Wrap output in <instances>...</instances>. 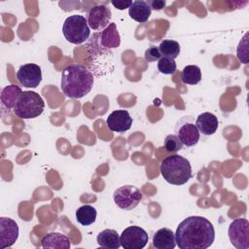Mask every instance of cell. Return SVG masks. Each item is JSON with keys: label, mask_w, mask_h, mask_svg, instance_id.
Listing matches in <instances>:
<instances>
[{"label": "cell", "mask_w": 249, "mask_h": 249, "mask_svg": "<svg viewBox=\"0 0 249 249\" xmlns=\"http://www.w3.org/2000/svg\"><path fill=\"white\" fill-rule=\"evenodd\" d=\"M196 125L199 133L203 135H212L216 132L219 122L214 114L210 112H204L197 116L196 120Z\"/></svg>", "instance_id": "cell-15"}, {"label": "cell", "mask_w": 249, "mask_h": 249, "mask_svg": "<svg viewBox=\"0 0 249 249\" xmlns=\"http://www.w3.org/2000/svg\"><path fill=\"white\" fill-rule=\"evenodd\" d=\"M158 69L160 73L165 74V75H171L174 74L177 65L174 59L168 58V57H161L159 62H158Z\"/></svg>", "instance_id": "cell-24"}, {"label": "cell", "mask_w": 249, "mask_h": 249, "mask_svg": "<svg viewBox=\"0 0 249 249\" xmlns=\"http://www.w3.org/2000/svg\"><path fill=\"white\" fill-rule=\"evenodd\" d=\"M18 226L11 218H0V247H11L18 237Z\"/></svg>", "instance_id": "cell-13"}, {"label": "cell", "mask_w": 249, "mask_h": 249, "mask_svg": "<svg viewBox=\"0 0 249 249\" xmlns=\"http://www.w3.org/2000/svg\"><path fill=\"white\" fill-rule=\"evenodd\" d=\"M144 57L146 59V61L148 62H154V61H159L162 56L160 53L159 47L156 46H151L150 48H148L145 51V54Z\"/></svg>", "instance_id": "cell-27"}, {"label": "cell", "mask_w": 249, "mask_h": 249, "mask_svg": "<svg viewBox=\"0 0 249 249\" xmlns=\"http://www.w3.org/2000/svg\"><path fill=\"white\" fill-rule=\"evenodd\" d=\"M160 170L163 179L171 185H184L192 177L190 161L179 155L166 157L161 161Z\"/></svg>", "instance_id": "cell-3"}, {"label": "cell", "mask_w": 249, "mask_h": 249, "mask_svg": "<svg viewBox=\"0 0 249 249\" xmlns=\"http://www.w3.org/2000/svg\"><path fill=\"white\" fill-rule=\"evenodd\" d=\"M111 15V10L105 5H97L90 8L87 15L89 28L94 31L104 30L110 24Z\"/></svg>", "instance_id": "cell-10"}, {"label": "cell", "mask_w": 249, "mask_h": 249, "mask_svg": "<svg viewBox=\"0 0 249 249\" xmlns=\"http://www.w3.org/2000/svg\"><path fill=\"white\" fill-rule=\"evenodd\" d=\"M93 83V75L86 65L73 63L61 72L60 89L69 98L79 99L86 96L91 90Z\"/></svg>", "instance_id": "cell-2"}, {"label": "cell", "mask_w": 249, "mask_h": 249, "mask_svg": "<svg viewBox=\"0 0 249 249\" xmlns=\"http://www.w3.org/2000/svg\"><path fill=\"white\" fill-rule=\"evenodd\" d=\"M98 245L107 249H118L121 246L120 235L117 231L112 229H106L99 232L96 237Z\"/></svg>", "instance_id": "cell-18"}, {"label": "cell", "mask_w": 249, "mask_h": 249, "mask_svg": "<svg viewBox=\"0 0 249 249\" xmlns=\"http://www.w3.org/2000/svg\"><path fill=\"white\" fill-rule=\"evenodd\" d=\"M175 238L180 249H206L215 239V230L208 219L190 216L178 225Z\"/></svg>", "instance_id": "cell-1"}, {"label": "cell", "mask_w": 249, "mask_h": 249, "mask_svg": "<svg viewBox=\"0 0 249 249\" xmlns=\"http://www.w3.org/2000/svg\"><path fill=\"white\" fill-rule=\"evenodd\" d=\"M45 109V102L41 95L32 90H24L18 96L13 112L20 119H34L39 117Z\"/></svg>", "instance_id": "cell-4"}, {"label": "cell", "mask_w": 249, "mask_h": 249, "mask_svg": "<svg viewBox=\"0 0 249 249\" xmlns=\"http://www.w3.org/2000/svg\"><path fill=\"white\" fill-rule=\"evenodd\" d=\"M174 132L184 147L192 148L199 141L200 133L192 116H185L178 120L174 127Z\"/></svg>", "instance_id": "cell-6"}, {"label": "cell", "mask_w": 249, "mask_h": 249, "mask_svg": "<svg viewBox=\"0 0 249 249\" xmlns=\"http://www.w3.org/2000/svg\"><path fill=\"white\" fill-rule=\"evenodd\" d=\"M183 144L175 134H168L164 139V148L169 153H176L183 149Z\"/></svg>", "instance_id": "cell-25"}, {"label": "cell", "mask_w": 249, "mask_h": 249, "mask_svg": "<svg viewBox=\"0 0 249 249\" xmlns=\"http://www.w3.org/2000/svg\"><path fill=\"white\" fill-rule=\"evenodd\" d=\"M148 233L138 226H130L120 235L121 246L124 249H142L148 243Z\"/></svg>", "instance_id": "cell-9"}, {"label": "cell", "mask_w": 249, "mask_h": 249, "mask_svg": "<svg viewBox=\"0 0 249 249\" xmlns=\"http://www.w3.org/2000/svg\"><path fill=\"white\" fill-rule=\"evenodd\" d=\"M159 50L162 57L175 59L180 53V45L177 41L166 39L160 44Z\"/></svg>", "instance_id": "cell-23"}, {"label": "cell", "mask_w": 249, "mask_h": 249, "mask_svg": "<svg viewBox=\"0 0 249 249\" xmlns=\"http://www.w3.org/2000/svg\"><path fill=\"white\" fill-rule=\"evenodd\" d=\"M147 2L149 4L151 10H155V11H160L166 5V2L164 0H150Z\"/></svg>", "instance_id": "cell-29"}, {"label": "cell", "mask_w": 249, "mask_h": 249, "mask_svg": "<svg viewBox=\"0 0 249 249\" xmlns=\"http://www.w3.org/2000/svg\"><path fill=\"white\" fill-rule=\"evenodd\" d=\"M17 79L25 88H37L42 81L41 67L34 63L23 64L17 72Z\"/></svg>", "instance_id": "cell-11"}, {"label": "cell", "mask_w": 249, "mask_h": 249, "mask_svg": "<svg viewBox=\"0 0 249 249\" xmlns=\"http://www.w3.org/2000/svg\"><path fill=\"white\" fill-rule=\"evenodd\" d=\"M181 80L186 85H196L201 80V71L197 65H187L181 72Z\"/></svg>", "instance_id": "cell-22"}, {"label": "cell", "mask_w": 249, "mask_h": 249, "mask_svg": "<svg viewBox=\"0 0 249 249\" xmlns=\"http://www.w3.org/2000/svg\"><path fill=\"white\" fill-rule=\"evenodd\" d=\"M152 243L156 249H173L176 246L175 233L167 228L160 229L154 233Z\"/></svg>", "instance_id": "cell-14"}, {"label": "cell", "mask_w": 249, "mask_h": 249, "mask_svg": "<svg viewBox=\"0 0 249 249\" xmlns=\"http://www.w3.org/2000/svg\"><path fill=\"white\" fill-rule=\"evenodd\" d=\"M100 42L101 45L107 49L118 48L120 46L121 37L114 22H111L104 30L101 31Z\"/></svg>", "instance_id": "cell-19"}, {"label": "cell", "mask_w": 249, "mask_h": 249, "mask_svg": "<svg viewBox=\"0 0 249 249\" xmlns=\"http://www.w3.org/2000/svg\"><path fill=\"white\" fill-rule=\"evenodd\" d=\"M143 197L140 190L132 185H124L118 188L113 194L114 202L123 210H132L141 201Z\"/></svg>", "instance_id": "cell-7"}, {"label": "cell", "mask_w": 249, "mask_h": 249, "mask_svg": "<svg viewBox=\"0 0 249 249\" xmlns=\"http://www.w3.org/2000/svg\"><path fill=\"white\" fill-rule=\"evenodd\" d=\"M132 2L131 0H112L111 4L118 10H124L126 8L129 9Z\"/></svg>", "instance_id": "cell-28"}, {"label": "cell", "mask_w": 249, "mask_h": 249, "mask_svg": "<svg viewBox=\"0 0 249 249\" xmlns=\"http://www.w3.org/2000/svg\"><path fill=\"white\" fill-rule=\"evenodd\" d=\"M76 220L82 226H89L96 220L97 212L96 209L89 204L82 205L76 210Z\"/></svg>", "instance_id": "cell-21"}, {"label": "cell", "mask_w": 249, "mask_h": 249, "mask_svg": "<svg viewBox=\"0 0 249 249\" xmlns=\"http://www.w3.org/2000/svg\"><path fill=\"white\" fill-rule=\"evenodd\" d=\"M42 247L53 249H69L71 246L70 239L67 235L60 232H50L43 236Z\"/></svg>", "instance_id": "cell-16"}, {"label": "cell", "mask_w": 249, "mask_h": 249, "mask_svg": "<svg viewBox=\"0 0 249 249\" xmlns=\"http://www.w3.org/2000/svg\"><path fill=\"white\" fill-rule=\"evenodd\" d=\"M106 124L111 131L123 133L131 127L132 118L126 110H115L107 117Z\"/></svg>", "instance_id": "cell-12"}, {"label": "cell", "mask_w": 249, "mask_h": 249, "mask_svg": "<svg viewBox=\"0 0 249 249\" xmlns=\"http://www.w3.org/2000/svg\"><path fill=\"white\" fill-rule=\"evenodd\" d=\"M22 92L21 89L18 86L16 85H9L5 87L1 91V102L4 107H6L8 110L14 109V106Z\"/></svg>", "instance_id": "cell-20"}, {"label": "cell", "mask_w": 249, "mask_h": 249, "mask_svg": "<svg viewBox=\"0 0 249 249\" xmlns=\"http://www.w3.org/2000/svg\"><path fill=\"white\" fill-rule=\"evenodd\" d=\"M151 13H152V10L148 2L144 0L133 1L131 6L128 9L129 17L135 21L140 23L146 22L149 19Z\"/></svg>", "instance_id": "cell-17"}, {"label": "cell", "mask_w": 249, "mask_h": 249, "mask_svg": "<svg viewBox=\"0 0 249 249\" xmlns=\"http://www.w3.org/2000/svg\"><path fill=\"white\" fill-rule=\"evenodd\" d=\"M228 235L231 243L236 249L249 248V222L245 218L233 220L228 230Z\"/></svg>", "instance_id": "cell-8"}, {"label": "cell", "mask_w": 249, "mask_h": 249, "mask_svg": "<svg viewBox=\"0 0 249 249\" xmlns=\"http://www.w3.org/2000/svg\"><path fill=\"white\" fill-rule=\"evenodd\" d=\"M62 33L65 39L75 45L86 42L90 34V28L84 16L73 15L68 17L62 25Z\"/></svg>", "instance_id": "cell-5"}, {"label": "cell", "mask_w": 249, "mask_h": 249, "mask_svg": "<svg viewBox=\"0 0 249 249\" xmlns=\"http://www.w3.org/2000/svg\"><path fill=\"white\" fill-rule=\"evenodd\" d=\"M247 37H248V32H246L244 34V36L242 37V39L240 40L238 46H237V50H236V53H237V57L238 59L246 64L248 62V43H247Z\"/></svg>", "instance_id": "cell-26"}]
</instances>
